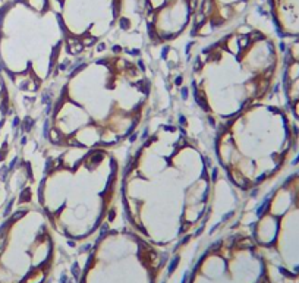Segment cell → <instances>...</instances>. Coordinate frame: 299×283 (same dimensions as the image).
I'll return each mask as SVG.
<instances>
[{
	"label": "cell",
	"instance_id": "277c9868",
	"mask_svg": "<svg viewBox=\"0 0 299 283\" xmlns=\"http://www.w3.org/2000/svg\"><path fill=\"white\" fill-rule=\"evenodd\" d=\"M283 41L249 19L201 45L192 57V97L213 129L279 91Z\"/></svg>",
	"mask_w": 299,
	"mask_h": 283
},
{
	"label": "cell",
	"instance_id": "3957f363",
	"mask_svg": "<svg viewBox=\"0 0 299 283\" xmlns=\"http://www.w3.org/2000/svg\"><path fill=\"white\" fill-rule=\"evenodd\" d=\"M123 150L38 145L37 166L25 163L16 202H30L47 217L69 252L79 255L100 235L122 223Z\"/></svg>",
	"mask_w": 299,
	"mask_h": 283
},
{
	"label": "cell",
	"instance_id": "52a82bcc",
	"mask_svg": "<svg viewBox=\"0 0 299 283\" xmlns=\"http://www.w3.org/2000/svg\"><path fill=\"white\" fill-rule=\"evenodd\" d=\"M166 283H280L249 230L230 220L175 255Z\"/></svg>",
	"mask_w": 299,
	"mask_h": 283
},
{
	"label": "cell",
	"instance_id": "6da1fadb",
	"mask_svg": "<svg viewBox=\"0 0 299 283\" xmlns=\"http://www.w3.org/2000/svg\"><path fill=\"white\" fill-rule=\"evenodd\" d=\"M125 157L122 220L153 245L180 252L207 233L216 200V160L173 116L153 117Z\"/></svg>",
	"mask_w": 299,
	"mask_h": 283
},
{
	"label": "cell",
	"instance_id": "ba28073f",
	"mask_svg": "<svg viewBox=\"0 0 299 283\" xmlns=\"http://www.w3.org/2000/svg\"><path fill=\"white\" fill-rule=\"evenodd\" d=\"M273 266L280 283L299 280V158L252 207L236 217Z\"/></svg>",
	"mask_w": 299,
	"mask_h": 283
},
{
	"label": "cell",
	"instance_id": "9c48e42d",
	"mask_svg": "<svg viewBox=\"0 0 299 283\" xmlns=\"http://www.w3.org/2000/svg\"><path fill=\"white\" fill-rule=\"evenodd\" d=\"M69 252L47 217L30 202L0 224V283H54Z\"/></svg>",
	"mask_w": 299,
	"mask_h": 283
},
{
	"label": "cell",
	"instance_id": "5b68a950",
	"mask_svg": "<svg viewBox=\"0 0 299 283\" xmlns=\"http://www.w3.org/2000/svg\"><path fill=\"white\" fill-rule=\"evenodd\" d=\"M211 151L230 186L242 197L254 198L299 158V123L277 91L220 125Z\"/></svg>",
	"mask_w": 299,
	"mask_h": 283
},
{
	"label": "cell",
	"instance_id": "7c38bea8",
	"mask_svg": "<svg viewBox=\"0 0 299 283\" xmlns=\"http://www.w3.org/2000/svg\"><path fill=\"white\" fill-rule=\"evenodd\" d=\"M271 25L282 41L299 38V0H265Z\"/></svg>",
	"mask_w": 299,
	"mask_h": 283
},
{
	"label": "cell",
	"instance_id": "7a4b0ae2",
	"mask_svg": "<svg viewBox=\"0 0 299 283\" xmlns=\"http://www.w3.org/2000/svg\"><path fill=\"white\" fill-rule=\"evenodd\" d=\"M154 75L142 54L107 50L72 66L52 94L43 141L56 147L125 150L142 134Z\"/></svg>",
	"mask_w": 299,
	"mask_h": 283
},
{
	"label": "cell",
	"instance_id": "8fae6325",
	"mask_svg": "<svg viewBox=\"0 0 299 283\" xmlns=\"http://www.w3.org/2000/svg\"><path fill=\"white\" fill-rule=\"evenodd\" d=\"M279 91L285 106L299 123V38L283 41V67Z\"/></svg>",
	"mask_w": 299,
	"mask_h": 283
},
{
	"label": "cell",
	"instance_id": "8992f818",
	"mask_svg": "<svg viewBox=\"0 0 299 283\" xmlns=\"http://www.w3.org/2000/svg\"><path fill=\"white\" fill-rule=\"evenodd\" d=\"M21 25L0 31V67L27 110L41 104L72 69L52 0H16Z\"/></svg>",
	"mask_w": 299,
	"mask_h": 283
},
{
	"label": "cell",
	"instance_id": "30bf717a",
	"mask_svg": "<svg viewBox=\"0 0 299 283\" xmlns=\"http://www.w3.org/2000/svg\"><path fill=\"white\" fill-rule=\"evenodd\" d=\"M175 255L122 222L85 249L76 283H166Z\"/></svg>",
	"mask_w": 299,
	"mask_h": 283
}]
</instances>
